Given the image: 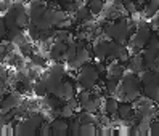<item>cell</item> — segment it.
I'll return each instance as SVG.
<instances>
[{
  "mask_svg": "<svg viewBox=\"0 0 159 136\" xmlns=\"http://www.w3.org/2000/svg\"><path fill=\"white\" fill-rule=\"evenodd\" d=\"M142 95V80L138 74L129 72L124 74L120 79V98L125 101H135V99Z\"/></svg>",
  "mask_w": 159,
  "mask_h": 136,
  "instance_id": "6da1fadb",
  "label": "cell"
},
{
  "mask_svg": "<svg viewBox=\"0 0 159 136\" xmlns=\"http://www.w3.org/2000/svg\"><path fill=\"white\" fill-rule=\"evenodd\" d=\"M130 31H132V24H130L129 19L125 18H119L114 23L108 24L105 29H103V34L106 37L113 39L114 42H119V43H125L130 37Z\"/></svg>",
  "mask_w": 159,
  "mask_h": 136,
  "instance_id": "7a4b0ae2",
  "label": "cell"
},
{
  "mask_svg": "<svg viewBox=\"0 0 159 136\" xmlns=\"http://www.w3.org/2000/svg\"><path fill=\"white\" fill-rule=\"evenodd\" d=\"M45 120V115L43 114H29L26 115L21 122H18L13 128L15 134H20V136H29V134H37L39 133V126L42 125V122Z\"/></svg>",
  "mask_w": 159,
  "mask_h": 136,
  "instance_id": "3957f363",
  "label": "cell"
},
{
  "mask_svg": "<svg viewBox=\"0 0 159 136\" xmlns=\"http://www.w3.org/2000/svg\"><path fill=\"white\" fill-rule=\"evenodd\" d=\"M153 34V29L151 26L145 21H138L137 23V29H135V34L130 37V47H132L135 51H140L146 47V43L149 40Z\"/></svg>",
  "mask_w": 159,
  "mask_h": 136,
  "instance_id": "277c9868",
  "label": "cell"
},
{
  "mask_svg": "<svg viewBox=\"0 0 159 136\" xmlns=\"http://www.w3.org/2000/svg\"><path fill=\"white\" fill-rule=\"evenodd\" d=\"M100 79V72L97 69L95 64L92 62H87L84 64L80 69H79V75H77V80H79V85L85 90H93L97 85V82Z\"/></svg>",
  "mask_w": 159,
  "mask_h": 136,
  "instance_id": "5b68a950",
  "label": "cell"
},
{
  "mask_svg": "<svg viewBox=\"0 0 159 136\" xmlns=\"http://www.w3.org/2000/svg\"><path fill=\"white\" fill-rule=\"evenodd\" d=\"M23 101H24V98H23V93L20 91V90H11L10 93H5L2 103H0V112L2 114L10 112L11 109L20 106Z\"/></svg>",
  "mask_w": 159,
  "mask_h": 136,
  "instance_id": "8992f818",
  "label": "cell"
},
{
  "mask_svg": "<svg viewBox=\"0 0 159 136\" xmlns=\"http://www.w3.org/2000/svg\"><path fill=\"white\" fill-rule=\"evenodd\" d=\"M92 59V51L89 50L87 45H77V53H76V56H74L69 62H68V66L71 69H80L84 64H87V62H90Z\"/></svg>",
  "mask_w": 159,
  "mask_h": 136,
  "instance_id": "52a82bcc",
  "label": "cell"
},
{
  "mask_svg": "<svg viewBox=\"0 0 159 136\" xmlns=\"http://www.w3.org/2000/svg\"><path fill=\"white\" fill-rule=\"evenodd\" d=\"M111 45L113 42H108L106 39H98L93 45V56L98 58V61H106L109 59L111 54Z\"/></svg>",
  "mask_w": 159,
  "mask_h": 136,
  "instance_id": "ba28073f",
  "label": "cell"
},
{
  "mask_svg": "<svg viewBox=\"0 0 159 136\" xmlns=\"http://www.w3.org/2000/svg\"><path fill=\"white\" fill-rule=\"evenodd\" d=\"M57 98H60V99H64V101H68V99H71V98H74L77 95V88L74 87V83L72 82H69V80H63L61 82V85L57 88V91L53 93Z\"/></svg>",
  "mask_w": 159,
  "mask_h": 136,
  "instance_id": "9c48e42d",
  "label": "cell"
},
{
  "mask_svg": "<svg viewBox=\"0 0 159 136\" xmlns=\"http://www.w3.org/2000/svg\"><path fill=\"white\" fill-rule=\"evenodd\" d=\"M109 59H114V61H119V62H129L130 54H129V50L125 48V45L119 43V42H114L113 45H111Z\"/></svg>",
  "mask_w": 159,
  "mask_h": 136,
  "instance_id": "30bf717a",
  "label": "cell"
},
{
  "mask_svg": "<svg viewBox=\"0 0 159 136\" xmlns=\"http://www.w3.org/2000/svg\"><path fill=\"white\" fill-rule=\"evenodd\" d=\"M47 8H48V6H47V3L43 2V0H31L29 6H27V15H29L31 23L39 19V18L45 13Z\"/></svg>",
  "mask_w": 159,
  "mask_h": 136,
  "instance_id": "8fae6325",
  "label": "cell"
},
{
  "mask_svg": "<svg viewBox=\"0 0 159 136\" xmlns=\"http://www.w3.org/2000/svg\"><path fill=\"white\" fill-rule=\"evenodd\" d=\"M52 125V134L53 136H66L69 133V123L68 119H63V117H57L50 122Z\"/></svg>",
  "mask_w": 159,
  "mask_h": 136,
  "instance_id": "7c38bea8",
  "label": "cell"
},
{
  "mask_svg": "<svg viewBox=\"0 0 159 136\" xmlns=\"http://www.w3.org/2000/svg\"><path fill=\"white\" fill-rule=\"evenodd\" d=\"M66 47H68L66 42L55 40L50 47H48V59H52V61H55V62L61 61L63 53H64V50H66Z\"/></svg>",
  "mask_w": 159,
  "mask_h": 136,
  "instance_id": "4fadbf2b",
  "label": "cell"
},
{
  "mask_svg": "<svg viewBox=\"0 0 159 136\" xmlns=\"http://www.w3.org/2000/svg\"><path fill=\"white\" fill-rule=\"evenodd\" d=\"M135 109L132 107V104L129 103H119V107H117V115H119V120L122 122H129L127 125H132V119H134V112Z\"/></svg>",
  "mask_w": 159,
  "mask_h": 136,
  "instance_id": "5bb4252c",
  "label": "cell"
},
{
  "mask_svg": "<svg viewBox=\"0 0 159 136\" xmlns=\"http://www.w3.org/2000/svg\"><path fill=\"white\" fill-rule=\"evenodd\" d=\"M117 107H119L117 98L116 96H109V98H106L105 101L101 103V109H100V111L103 114H106V115H113V114L117 112Z\"/></svg>",
  "mask_w": 159,
  "mask_h": 136,
  "instance_id": "9a60e30c",
  "label": "cell"
},
{
  "mask_svg": "<svg viewBox=\"0 0 159 136\" xmlns=\"http://www.w3.org/2000/svg\"><path fill=\"white\" fill-rule=\"evenodd\" d=\"M124 74H125V66L122 64V62L114 61V62H111V64L108 66V75H109V77L120 80Z\"/></svg>",
  "mask_w": 159,
  "mask_h": 136,
  "instance_id": "2e32d148",
  "label": "cell"
},
{
  "mask_svg": "<svg viewBox=\"0 0 159 136\" xmlns=\"http://www.w3.org/2000/svg\"><path fill=\"white\" fill-rule=\"evenodd\" d=\"M129 69H130V72H134V74H142V72L146 69V67H145L143 56L137 54V56L130 58V59H129Z\"/></svg>",
  "mask_w": 159,
  "mask_h": 136,
  "instance_id": "e0dca14e",
  "label": "cell"
},
{
  "mask_svg": "<svg viewBox=\"0 0 159 136\" xmlns=\"http://www.w3.org/2000/svg\"><path fill=\"white\" fill-rule=\"evenodd\" d=\"M159 11V0H146V3L143 5L142 15L145 18H154Z\"/></svg>",
  "mask_w": 159,
  "mask_h": 136,
  "instance_id": "ac0fdd59",
  "label": "cell"
},
{
  "mask_svg": "<svg viewBox=\"0 0 159 136\" xmlns=\"http://www.w3.org/2000/svg\"><path fill=\"white\" fill-rule=\"evenodd\" d=\"M142 95L159 104V85H142Z\"/></svg>",
  "mask_w": 159,
  "mask_h": 136,
  "instance_id": "d6986e66",
  "label": "cell"
},
{
  "mask_svg": "<svg viewBox=\"0 0 159 136\" xmlns=\"http://www.w3.org/2000/svg\"><path fill=\"white\" fill-rule=\"evenodd\" d=\"M101 103H103V101L100 99V96H93V95H92V98L82 106V109H84V111H87V112L97 114L100 109H101Z\"/></svg>",
  "mask_w": 159,
  "mask_h": 136,
  "instance_id": "ffe728a7",
  "label": "cell"
},
{
  "mask_svg": "<svg viewBox=\"0 0 159 136\" xmlns=\"http://www.w3.org/2000/svg\"><path fill=\"white\" fill-rule=\"evenodd\" d=\"M87 6L93 16H98L105 11V0H87Z\"/></svg>",
  "mask_w": 159,
  "mask_h": 136,
  "instance_id": "44dd1931",
  "label": "cell"
},
{
  "mask_svg": "<svg viewBox=\"0 0 159 136\" xmlns=\"http://www.w3.org/2000/svg\"><path fill=\"white\" fill-rule=\"evenodd\" d=\"M32 93L37 96V98H43L48 95V91H47V87H45V82L42 79H35L34 83H32Z\"/></svg>",
  "mask_w": 159,
  "mask_h": 136,
  "instance_id": "7402d4cb",
  "label": "cell"
},
{
  "mask_svg": "<svg viewBox=\"0 0 159 136\" xmlns=\"http://www.w3.org/2000/svg\"><path fill=\"white\" fill-rule=\"evenodd\" d=\"M90 16H93V15L90 13L87 5H79L76 10H74V18H76V21H85Z\"/></svg>",
  "mask_w": 159,
  "mask_h": 136,
  "instance_id": "603a6c76",
  "label": "cell"
},
{
  "mask_svg": "<svg viewBox=\"0 0 159 136\" xmlns=\"http://www.w3.org/2000/svg\"><path fill=\"white\" fill-rule=\"evenodd\" d=\"M29 61H31V64L34 67H45L47 66V58L43 56L42 53H31V56H29Z\"/></svg>",
  "mask_w": 159,
  "mask_h": 136,
  "instance_id": "cb8c5ba5",
  "label": "cell"
},
{
  "mask_svg": "<svg viewBox=\"0 0 159 136\" xmlns=\"http://www.w3.org/2000/svg\"><path fill=\"white\" fill-rule=\"evenodd\" d=\"M76 53H77V43H76V42H72V43H69L68 47H66V50H64L61 61H64V62H69V61H71L74 56H76Z\"/></svg>",
  "mask_w": 159,
  "mask_h": 136,
  "instance_id": "d4e9b609",
  "label": "cell"
},
{
  "mask_svg": "<svg viewBox=\"0 0 159 136\" xmlns=\"http://www.w3.org/2000/svg\"><path fill=\"white\" fill-rule=\"evenodd\" d=\"M97 125L95 123H80V136H95Z\"/></svg>",
  "mask_w": 159,
  "mask_h": 136,
  "instance_id": "484cf974",
  "label": "cell"
},
{
  "mask_svg": "<svg viewBox=\"0 0 159 136\" xmlns=\"http://www.w3.org/2000/svg\"><path fill=\"white\" fill-rule=\"evenodd\" d=\"M18 50H20L21 56L29 58V56H31V53H32V45L29 43V40H23L20 45H18Z\"/></svg>",
  "mask_w": 159,
  "mask_h": 136,
  "instance_id": "4316f807",
  "label": "cell"
},
{
  "mask_svg": "<svg viewBox=\"0 0 159 136\" xmlns=\"http://www.w3.org/2000/svg\"><path fill=\"white\" fill-rule=\"evenodd\" d=\"M76 98L79 99V103H80V107L85 104L89 99L92 98V90H85V88H82V90H79L77 91V95H76Z\"/></svg>",
  "mask_w": 159,
  "mask_h": 136,
  "instance_id": "83f0119b",
  "label": "cell"
},
{
  "mask_svg": "<svg viewBox=\"0 0 159 136\" xmlns=\"http://www.w3.org/2000/svg\"><path fill=\"white\" fill-rule=\"evenodd\" d=\"M26 34L27 35H29V39H32V40H37V42H39V35H40V29H39V27H37L35 24H29V26H27L26 27Z\"/></svg>",
  "mask_w": 159,
  "mask_h": 136,
  "instance_id": "f1b7e54d",
  "label": "cell"
},
{
  "mask_svg": "<svg viewBox=\"0 0 159 136\" xmlns=\"http://www.w3.org/2000/svg\"><path fill=\"white\" fill-rule=\"evenodd\" d=\"M60 117H63V119H72V117H76V111L69 104H66L60 109Z\"/></svg>",
  "mask_w": 159,
  "mask_h": 136,
  "instance_id": "f546056e",
  "label": "cell"
},
{
  "mask_svg": "<svg viewBox=\"0 0 159 136\" xmlns=\"http://www.w3.org/2000/svg\"><path fill=\"white\" fill-rule=\"evenodd\" d=\"M39 134L40 136H52V125H50V120H43L42 125L39 126Z\"/></svg>",
  "mask_w": 159,
  "mask_h": 136,
  "instance_id": "4dcf8cb0",
  "label": "cell"
},
{
  "mask_svg": "<svg viewBox=\"0 0 159 136\" xmlns=\"http://www.w3.org/2000/svg\"><path fill=\"white\" fill-rule=\"evenodd\" d=\"M69 133L72 136H80V122L77 119L69 123Z\"/></svg>",
  "mask_w": 159,
  "mask_h": 136,
  "instance_id": "1f68e13d",
  "label": "cell"
},
{
  "mask_svg": "<svg viewBox=\"0 0 159 136\" xmlns=\"http://www.w3.org/2000/svg\"><path fill=\"white\" fill-rule=\"evenodd\" d=\"M8 80H10V72H7L5 69H0V85L8 87Z\"/></svg>",
  "mask_w": 159,
  "mask_h": 136,
  "instance_id": "d6a6232c",
  "label": "cell"
},
{
  "mask_svg": "<svg viewBox=\"0 0 159 136\" xmlns=\"http://www.w3.org/2000/svg\"><path fill=\"white\" fill-rule=\"evenodd\" d=\"M149 134L151 136H159V120H151L149 123Z\"/></svg>",
  "mask_w": 159,
  "mask_h": 136,
  "instance_id": "836d02e7",
  "label": "cell"
},
{
  "mask_svg": "<svg viewBox=\"0 0 159 136\" xmlns=\"http://www.w3.org/2000/svg\"><path fill=\"white\" fill-rule=\"evenodd\" d=\"M3 39H7V26H5L3 19H0V42Z\"/></svg>",
  "mask_w": 159,
  "mask_h": 136,
  "instance_id": "e575fe53",
  "label": "cell"
},
{
  "mask_svg": "<svg viewBox=\"0 0 159 136\" xmlns=\"http://www.w3.org/2000/svg\"><path fill=\"white\" fill-rule=\"evenodd\" d=\"M97 69H98V72H100V74H103V72H105V70H106V66H105V64H103V61L100 62V64H97Z\"/></svg>",
  "mask_w": 159,
  "mask_h": 136,
  "instance_id": "d590c367",
  "label": "cell"
},
{
  "mask_svg": "<svg viewBox=\"0 0 159 136\" xmlns=\"http://www.w3.org/2000/svg\"><path fill=\"white\" fill-rule=\"evenodd\" d=\"M5 93H7V87H2V85H0V103H2V99H3Z\"/></svg>",
  "mask_w": 159,
  "mask_h": 136,
  "instance_id": "8d00e7d4",
  "label": "cell"
},
{
  "mask_svg": "<svg viewBox=\"0 0 159 136\" xmlns=\"http://www.w3.org/2000/svg\"><path fill=\"white\" fill-rule=\"evenodd\" d=\"M117 2H119L120 5H127V3H130V2H134V0H117Z\"/></svg>",
  "mask_w": 159,
  "mask_h": 136,
  "instance_id": "74e56055",
  "label": "cell"
},
{
  "mask_svg": "<svg viewBox=\"0 0 159 136\" xmlns=\"http://www.w3.org/2000/svg\"><path fill=\"white\" fill-rule=\"evenodd\" d=\"M71 2H74V3H77V5H82L84 2H87V0H71Z\"/></svg>",
  "mask_w": 159,
  "mask_h": 136,
  "instance_id": "f35d334b",
  "label": "cell"
},
{
  "mask_svg": "<svg viewBox=\"0 0 159 136\" xmlns=\"http://www.w3.org/2000/svg\"><path fill=\"white\" fill-rule=\"evenodd\" d=\"M135 2H137L138 5H145V2H146V0H135Z\"/></svg>",
  "mask_w": 159,
  "mask_h": 136,
  "instance_id": "ab89813d",
  "label": "cell"
},
{
  "mask_svg": "<svg viewBox=\"0 0 159 136\" xmlns=\"http://www.w3.org/2000/svg\"><path fill=\"white\" fill-rule=\"evenodd\" d=\"M154 21H156V24L159 26V11H157V15H156V18H154Z\"/></svg>",
  "mask_w": 159,
  "mask_h": 136,
  "instance_id": "60d3db41",
  "label": "cell"
},
{
  "mask_svg": "<svg viewBox=\"0 0 159 136\" xmlns=\"http://www.w3.org/2000/svg\"><path fill=\"white\" fill-rule=\"evenodd\" d=\"M156 117H157V120H159V111H157V114H156Z\"/></svg>",
  "mask_w": 159,
  "mask_h": 136,
  "instance_id": "b9f144b4",
  "label": "cell"
}]
</instances>
